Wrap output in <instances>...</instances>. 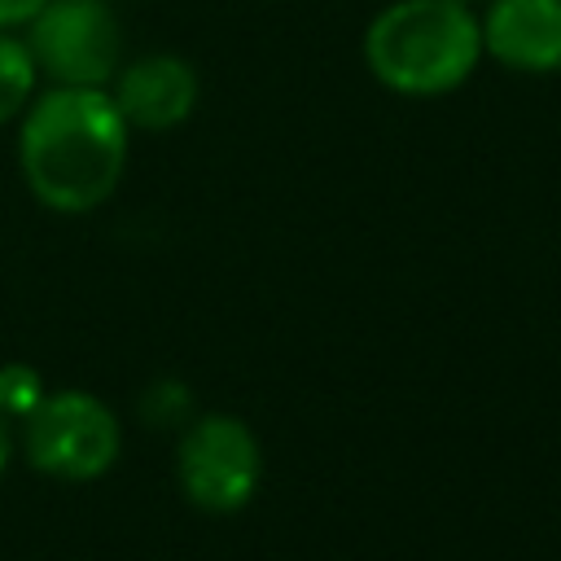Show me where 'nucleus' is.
I'll list each match as a JSON object with an SVG mask.
<instances>
[{"mask_svg":"<svg viewBox=\"0 0 561 561\" xmlns=\"http://www.w3.org/2000/svg\"><path fill=\"white\" fill-rule=\"evenodd\" d=\"M35 92H39V70L31 61L22 31H0V127L22 118Z\"/></svg>","mask_w":561,"mask_h":561,"instance_id":"nucleus-8","label":"nucleus"},{"mask_svg":"<svg viewBox=\"0 0 561 561\" xmlns=\"http://www.w3.org/2000/svg\"><path fill=\"white\" fill-rule=\"evenodd\" d=\"M48 0H0V31H22Z\"/></svg>","mask_w":561,"mask_h":561,"instance_id":"nucleus-11","label":"nucleus"},{"mask_svg":"<svg viewBox=\"0 0 561 561\" xmlns=\"http://www.w3.org/2000/svg\"><path fill=\"white\" fill-rule=\"evenodd\" d=\"M478 61V13L460 0H390L364 31V66L394 96H447Z\"/></svg>","mask_w":561,"mask_h":561,"instance_id":"nucleus-2","label":"nucleus"},{"mask_svg":"<svg viewBox=\"0 0 561 561\" xmlns=\"http://www.w3.org/2000/svg\"><path fill=\"white\" fill-rule=\"evenodd\" d=\"M22 39L53 88H110L123 66V26L110 0H48Z\"/></svg>","mask_w":561,"mask_h":561,"instance_id":"nucleus-4","label":"nucleus"},{"mask_svg":"<svg viewBox=\"0 0 561 561\" xmlns=\"http://www.w3.org/2000/svg\"><path fill=\"white\" fill-rule=\"evenodd\" d=\"M44 394H48V381L39 377L35 364H22V359L0 364V412H4L13 425H22V421L39 408Z\"/></svg>","mask_w":561,"mask_h":561,"instance_id":"nucleus-9","label":"nucleus"},{"mask_svg":"<svg viewBox=\"0 0 561 561\" xmlns=\"http://www.w3.org/2000/svg\"><path fill=\"white\" fill-rule=\"evenodd\" d=\"M149 394L162 399V408H145V421H158V425H171V421H184V425H188V421H193V416H188V403H193V399H188V390H184L180 381H158Z\"/></svg>","mask_w":561,"mask_h":561,"instance_id":"nucleus-10","label":"nucleus"},{"mask_svg":"<svg viewBox=\"0 0 561 561\" xmlns=\"http://www.w3.org/2000/svg\"><path fill=\"white\" fill-rule=\"evenodd\" d=\"M18 443L35 473L57 482H96L123 456V425L101 394L48 390L22 421Z\"/></svg>","mask_w":561,"mask_h":561,"instance_id":"nucleus-3","label":"nucleus"},{"mask_svg":"<svg viewBox=\"0 0 561 561\" xmlns=\"http://www.w3.org/2000/svg\"><path fill=\"white\" fill-rule=\"evenodd\" d=\"M175 478L193 508L210 517L241 513L263 482V447L232 412L193 416L175 443Z\"/></svg>","mask_w":561,"mask_h":561,"instance_id":"nucleus-5","label":"nucleus"},{"mask_svg":"<svg viewBox=\"0 0 561 561\" xmlns=\"http://www.w3.org/2000/svg\"><path fill=\"white\" fill-rule=\"evenodd\" d=\"M13 451H18V434H13V421L0 412V478H4V469L13 465Z\"/></svg>","mask_w":561,"mask_h":561,"instance_id":"nucleus-12","label":"nucleus"},{"mask_svg":"<svg viewBox=\"0 0 561 561\" xmlns=\"http://www.w3.org/2000/svg\"><path fill=\"white\" fill-rule=\"evenodd\" d=\"M478 31L482 57H495L508 70H561V0H486Z\"/></svg>","mask_w":561,"mask_h":561,"instance_id":"nucleus-7","label":"nucleus"},{"mask_svg":"<svg viewBox=\"0 0 561 561\" xmlns=\"http://www.w3.org/2000/svg\"><path fill=\"white\" fill-rule=\"evenodd\" d=\"M110 96L131 131H175L197 110L202 79L180 53H140L118 66Z\"/></svg>","mask_w":561,"mask_h":561,"instance_id":"nucleus-6","label":"nucleus"},{"mask_svg":"<svg viewBox=\"0 0 561 561\" xmlns=\"http://www.w3.org/2000/svg\"><path fill=\"white\" fill-rule=\"evenodd\" d=\"M460 4H469V9H473V4H478V0H460Z\"/></svg>","mask_w":561,"mask_h":561,"instance_id":"nucleus-13","label":"nucleus"},{"mask_svg":"<svg viewBox=\"0 0 561 561\" xmlns=\"http://www.w3.org/2000/svg\"><path fill=\"white\" fill-rule=\"evenodd\" d=\"M18 123V167L44 210L88 215L118 193L131 127L110 88H44Z\"/></svg>","mask_w":561,"mask_h":561,"instance_id":"nucleus-1","label":"nucleus"}]
</instances>
